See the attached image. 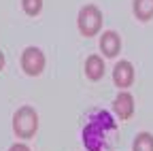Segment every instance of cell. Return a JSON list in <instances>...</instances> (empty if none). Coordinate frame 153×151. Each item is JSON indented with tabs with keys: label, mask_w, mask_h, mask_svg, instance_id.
<instances>
[{
	"label": "cell",
	"mask_w": 153,
	"mask_h": 151,
	"mask_svg": "<svg viewBox=\"0 0 153 151\" xmlns=\"http://www.w3.org/2000/svg\"><path fill=\"white\" fill-rule=\"evenodd\" d=\"M76 26H79V32L87 39L96 36L102 28V11L96 4H85L79 11V17H76Z\"/></svg>",
	"instance_id": "obj_3"
},
{
	"label": "cell",
	"mask_w": 153,
	"mask_h": 151,
	"mask_svg": "<svg viewBox=\"0 0 153 151\" xmlns=\"http://www.w3.org/2000/svg\"><path fill=\"white\" fill-rule=\"evenodd\" d=\"M22 68L28 77H38L45 70V53L38 47H26L22 53Z\"/></svg>",
	"instance_id": "obj_4"
},
{
	"label": "cell",
	"mask_w": 153,
	"mask_h": 151,
	"mask_svg": "<svg viewBox=\"0 0 153 151\" xmlns=\"http://www.w3.org/2000/svg\"><path fill=\"white\" fill-rule=\"evenodd\" d=\"M113 111H115V115H117L119 119H130L134 115V98H132V94L128 91H121L117 98L113 100Z\"/></svg>",
	"instance_id": "obj_7"
},
{
	"label": "cell",
	"mask_w": 153,
	"mask_h": 151,
	"mask_svg": "<svg viewBox=\"0 0 153 151\" xmlns=\"http://www.w3.org/2000/svg\"><path fill=\"white\" fill-rule=\"evenodd\" d=\"M9 151H30V147L28 145H24V143H15V145H11V149Z\"/></svg>",
	"instance_id": "obj_12"
},
{
	"label": "cell",
	"mask_w": 153,
	"mask_h": 151,
	"mask_svg": "<svg viewBox=\"0 0 153 151\" xmlns=\"http://www.w3.org/2000/svg\"><path fill=\"white\" fill-rule=\"evenodd\" d=\"M132 151H153V134H149V132L136 134L132 143Z\"/></svg>",
	"instance_id": "obj_10"
},
{
	"label": "cell",
	"mask_w": 153,
	"mask_h": 151,
	"mask_svg": "<svg viewBox=\"0 0 153 151\" xmlns=\"http://www.w3.org/2000/svg\"><path fill=\"white\" fill-rule=\"evenodd\" d=\"M38 130V113L32 106H19L13 115V132L19 138H32Z\"/></svg>",
	"instance_id": "obj_2"
},
{
	"label": "cell",
	"mask_w": 153,
	"mask_h": 151,
	"mask_svg": "<svg viewBox=\"0 0 153 151\" xmlns=\"http://www.w3.org/2000/svg\"><path fill=\"white\" fill-rule=\"evenodd\" d=\"M134 15H136V19L140 22H149L153 17V0H134Z\"/></svg>",
	"instance_id": "obj_9"
},
{
	"label": "cell",
	"mask_w": 153,
	"mask_h": 151,
	"mask_svg": "<svg viewBox=\"0 0 153 151\" xmlns=\"http://www.w3.org/2000/svg\"><path fill=\"white\" fill-rule=\"evenodd\" d=\"M100 51L104 58H117L121 51V39L115 30H106L100 36Z\"/></svg>",
	"instance_id": "obj_6"
},
{
	"label": "cell",
	"mask_w": 153,
	"mask_h": 151,
	"mask_svg": "<svg viewBox=\"0 0 153 151\" xmlns=\"http://www.w3.org/2000/svg\"><path fill=\"white\" fill-rule=\"evenodd\" d=\"M113 83L119 89H128L134 83V66L128 60H121V62L115 64V68H113Z\"/></svg>",
	"instance_id": "obj_5"
},
{
	"label": "cell",
	"mask_w": 153,
	"mask_h": 151,
	"mask_svg": "<svg viewBox=\"0 0 153 151\" xmlns=\"http://www.w3.org/2000/svg\"><path fill=\"white\" fill-rule=\"evenodd\" d=\"M2 68H4V53L0 51V70H2Z\"/></svg>",
	"instance_id": "obj_13"
},
{
	"label": "cell",
	"mask_w": 153,
	"mask_h": 151,
	"mask_svg": "<svg viewBox=\"0 0 153 151\" xmlns=\"http://www.w3.org/2000/svg\"><path fill=\"white\" fill-rule=\"evenodd\" d=\"M104 70H106V66L100 55H89L85 60V74L89 81H100L104 77Z\"/></svg>",
	"instance_id": "obj_8"
},
{
	"label": "cell",
	"mask_w": 153,
	"mask_h": 151,
	"mask_svg": "<svg viewBox=\"0 0 153 151\" xmlns=\"http://www.w3.org/2000/svg\"><path fill=\"white\" fill-rule=\"evenodd\" d=\"M22 9L26 15L36 17L38 13L43 11V0H22Z\"/></svg>",
	"instance_id": "obj_11"
},
{
	"label": "cell",
	"mask_w": 153,
	"mask_h": 151,
	"mask_svg": "<svg viewBox=\"0 0 153 151\" xmlns=\"http://www.w3.org/2000/svg\"><path fill=\"white\" fill-rule=\"evenodd\" d=\"M117 130L115 119L111 117V113L106 111H96L89 115L81 136H83V145L87 147V151H104L108 145V134Z\"/></svg>",
	"instance_id": "obj_1"
}]
</instances>
